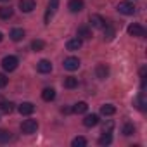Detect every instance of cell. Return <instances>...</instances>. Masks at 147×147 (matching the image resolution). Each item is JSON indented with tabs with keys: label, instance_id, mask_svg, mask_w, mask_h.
Returning a JSON list of instances; mask_svg holds the SVG:
<instances>
[{
	"label": "cell",
	"instance_id": "obj_1",
	"mask_svg": "<svg viewBox=\"0 0 147 147\" xmlns=\"http://www.w3.org/2000/svg\"><path fill=\"white\" fill-rule=\"evenodd\" d=\"M18 64H19V61H18L16 55H5V57L2 59V67H4V71L12 73V71L18 67Z\"/></svg>",
	"mask_w": 147,
	"mask_h": 147
},
{
	"label": "cell",
	"instance_id": "obj_23",
	"mask_svg": "<svg viewBox=\"0 0 147 147\" xmlns=\"http://www.w3.org/2000/svg\"><path fill=\"white\" fill-rule=\"evenodd\" d=\"M102 30H104V38H106V40H113V38H114L116 31H114V28H113L111 24H106Z\"/></svg>",
	"mask_w": 147,
	"mask_h": 147
},
{
	"label": "cell",
	"instance_id": "obj_31",
	"mask_svg": "<svg viewBox=\"0 0 147 147\" xmlns=\"http://www.w3.org/2000/svg\"><path fill=\"white\" fill-rule=\"evenodd\" d=\"M5 85H7V78H5V75L0 73V88H4Z\"/></svg>",
	"mask_w": 147,
	"mask_h": 147
},
{
	"label": "cell",
	"instance_id": "obj_12",
	"mask_svg": "<svg viewBox=\"0 0 147 147\" xmlns=\"http://www.w3.org/2000/svg\"><path fill=\"white\" fill-rule=\"evenodd\" d=\"M82 45H83V42H82V38H71V40H67V43H66V49L67 50H78V49H82Z\"/></svg>",
	"mask_w": 147,
	"mask_h": 147
},
{
	"label": "cell",
	"instance_id": "obj_8",
	"mask_svg": "<svg viewBox=\"0 0 147 147\" xmlns=\"http://www.w3.org/2000/svg\"><path fill=\"white\" fill-rule=\"evenodd\" d=\"M95 76L99 80H106L109 76V66L107 64H97V67H95Z\"/></svg>",
	"mask_w": 147,
	"mask_h": 147
},
{
	"label": "cell",
	"instance_id": "obj_17",
	"mask_svg": "<svg viewBox=\"0 0 147 147\" xmlns=\"http://www.w3.org/2000/svg\"><path fill=\"white\" fill-rule=\"evenodd\" d=\"M23 38H24V30H23V28H14V30L11 31V40L21 42Z\"/></svg>",
	"mask_w": 147,
	"mask_h": 147
},
{
	"label": "cell",
	"instance_id": "obj_18",
	"mask_svg": "<svg viewBox=\"0 0 147 147\" xmlns=\"http://www.w3.org/2000/svg\"><path fill=\"white\" fill-rule=\"evenodd\" d=\"M71 111H73V113H76V114H83V113L88 111V104H87V102H76L75 106H73Z\"/></svg>",
	"mask_w": 147,
	"mask_h": 147
},
{
	"label": "cell",
	"instance_id": "obj_27",
	"mask_svg": "<svg viewBox=\"0 0 147 147\" xmlns=\"http://www.w3.org/2000/svg\"><path fill=\"white\" fill-rule=\"evenodd\" d=\"M12 138V133L9 130H0V144H7Z\"/></svg>",
	"mask_w": 147,
	"mask_h": 147
},
{
	"label": "cell",
	"instance_id": "obj_24",
	"mask_svg": "<svg viewBox=\"0 0 147 147\" xmlns=\"http://www.w3.org/2000/svg\"><path fill=\"white\" fill-rule=\"evenodd\" d=\"M113 142V137H111V133H107V131H102V135L99 137V145H109Z\"/></svg>",
	"mask_w": 147,
	"mask_h": 147
},
{
	"label": "cell",
	"instance_id": "obj_11",
	"mask_svg": "<svg viewBox=\"0 0 147 147\" xmlns=\"http://www.w3.org/2000/svg\"><path fill=\"white\" fill-rule=\"evenodd\" d=\"M83 0H69V4H67V7H69V11L71 12H80V11H83Z\"/></svg>",
	"mask_w": 147,
	"mask_h": 147
},
{
	"label": "cell",
	"instance_id": "obj_10",
	"mask_svg": "<svg viewBox=\"0 0 147 147\" xmlns=\"http://www.w3.org/2000/svg\"><path fill=\"white\" fill-rule=\"evenodd\" d=\"M35 7H36V2H35V0H19V9H21L23 12H31Z\"/></svg>",
	"mask_w": 147,
	"mask_h": 147
},
{
	"label": "cell",
	"instance_id": "obj_30",
	"mask_svg": "<svg viewBox=\"0 0 147 147\" xmlns=\"http://www.w3.org/2000/svg\"><path fill=\"white\" fill-rule=\"evenodd\" d=\"M114 128V123L111 121V119H107L106 123H104V126H102V131H107V133H111V130Z\"/></svg>",
	"mask_w": 147,
	"mask_h": 147
},
{
	"label": "cell",
	"instance_id": "obj_29",
	"mask_svg": "<svg viewBox=\"0 0 147 147\" xmlns=\"http://www.w3.org/2000/svg\"><path fill=\"white\" fill-rule=\"evenodd\" d=\"M0 111L5 113V114H11L14 111V104L12 102H2V104H0Z\"/></svg>",
	"mask_w": 147,
	"mask_h": 147
},
{
	"label": "cell",
	"instance_id": "obj_4",
	"mask_svg": "<svg viewBox=\"0 0 147 147\" xmlns=\"http://www.w3.org/2000/svg\"><path fill=\"white\" fill-rule=\"evenodd\" d=\"M126 31H128V35H130V36H137V38H144V36H145V28H144V26H140V24H137V23L130 24Z\"/></svg>",
	"mask_w": 147,
	"mask_h": 147
},
{
	"label": "cell",
	"instance_id": "obj_7",
	"mask_svg": "<svg viewBox=\"0 0 147 147\" xmlns=\"http://www.w3.org/2000/svg\"><path fill=\"white\" fill-rule=\"evenodd\" d=\"M90 26L92 28H97V30H102L106 26V19L99 14H92L90 16Z\"/></svg>",
	"mask_w": 147,
	"mask_h": 147
},
{
	"label": "cell",
	"instance_id": "obj_16",
	"mask_svg": "<svg viewBox=\"0 0 147 147\" xmlns=\"http://www.w3.org/2000/svg\"><path fill=\"white\" fill-rule=\"evenodd\" d=\"M12 16H14V11H12V7H7V5L0 7V19L7 21V19H11Z\"/></svg>",
	"mask_w": 147,
	"mask_h": 147
},
{
	"label": "cell",
	"instance_id": "obj_25",
	"mask_svg": "<svg viewBox=\"0 0 147 147\" xmlns=\"http://www.w3.org/2000/svg\"><path fill=\"white\" fill-rule=\"evenodd\" d=\"M137 104H138V109H140V111H145V109H147V99H145V94H144V92L138 94Z\"/></svg>",
	"mask_w": 147,
	"mask_h": 147
},
{
	"label": "cell",
	"instance_id": "obj_22",
	"mask_svg": "<svg viewBox=\"0 0 147 147\" xmlns=\"http://www.w3.org/2000/svg\"><path fill=\"white\" fill-rule=\"evenodd\" d=\"M121 133H123L125 137L133 135V133H135V125H133V123H125L123 128H121Z\"/></svg>",
	"mask_w": 147,
	"mask_h": 147
},
{
	"label": "cell",
	"instance_id": "obj_33",
	"mask_svg": "<svg viewBox=\"0 0 147 147\" xmlns=\"http://www.w3.org/2000/svg\"><path fill=\"white\" fill-rule=\"evenodd\" d=\"M0 2H7V0H0Z\"/></svg>",
	"mask_w": 147,
	"mask_h": 147
},
{
	"label": "cell",
	"instance_id": "obj_5",
	"mask_svg": "<svg viewBox=\"0 0 147 147\" xmlns=\"http://www.w3.org/2000/svg\"><path fill=\"white\" fill-rule=\"evenodd\" d=\"M118 11L125 16H133L135 14V5L131 2H119L118 4Z\"/></svg>",
	"mask_w": 147,
	"mask_h": 147
},
{
	"label": "cell",
	"instance_id": "obj_26",
	"mask_svg": "<svg viewBox=\"0 0 147 147\" xmlns=\"http://www.w3.org/2000/svg\"><path fill=\"white\" fill-rule=\"evenodd\" d=\"M31 49H33L35 52H42V50L45 49V42L36 38V40H33V42H31Z\"/></svg>",
	"mask_w": 147,
	"mask_h": 147
},
{
	"label": "cell",
	"instance_id": "obj_21",
	"mask_svg": "<svg viewBox=\"0 0 147 147\" xmlns=\"http://www.w3.org/2000/svg\"><path fill=\"white\" fill-rule=\"evenodd\" d=\"M114 113H116V107L113 104H104L100 107V114H104V116H113Z\"/></svg>",
	"mask_w": 147,
	"mask_h": 147
},
{
	"label": "cell",
	"instance_id": "obj_32",
	"mask_svg": "<svg viewBox=\"0 0 147 147\" xmlns=\"http://www.w3.org/2000/svg\"><path fill=\"white\" fill-rule=\"evenodd\" d=\"M2 40H4V33H2V31H0V42H2Z\"/></svg>",
	"mask_w": 147,
	"mask_h": 147
},
{
	"label": "cell",
	"instance_id": "obj_14",
	"mask_svg": "<svg viewBox=\"0 0 147 147\" xmlns=\"http://www.w3.org/2000/svg\"><path fill=\"white\" fill-rule=\"evenodd\" d=\"M42 99H43L45 102L54 100V99H55V90H54V88H50V87L43 88V90H42Z\"/></svg>",
	"mask_w": 147,
	"mask_h": 147
},
{
	"label": "cell",
	"instance_id": "obj_2",
	"mask_svg": "<svg viewBox=\"0 0 147 147\" xmlns=\"http://www.w3.org/2000/svg\"><path fill=\"white\" fill-rule=\"evenodd\" d=\"M38 130V121L36 119H24L21 123V131L26 133V135H31Z\"/></svg>",
	"mask_w": 147,
	"mask_h": 147
},
{
	"label": "cell",
	"instance_id": "obj_15",
	"mask_svg": "<svg viewBox=\"0 0 147 147\" xmlns=\"http://www.w3.org/2000/svg\"><path fill=\"white\" fill-rule=\"evenodd\" d=\"M83 125H85L87 128H92V126L99 125V116H97V114H88V116H85Z\"/></svg>",
	"mask_w": 147,
	"mask_h": 147
},
{
	"label": "cell",
	"instance_id": "obj_19",
	"mask_svg": "<svg viewBox=\"0 0 147 147\" xmlns=\"http://www.w3.org/2000/svg\"><path fill=\"white\" fill-rule=\"evenodd\" d=\"M62 83H64V88H76L78 87V78H75V76H66Z\"/></svg>",
	"mask_w": 147,
	"mask_h": 147
},
{
	"label": "cell",
	"instance_id": "obj_3",
	"mask_svg": "<svg viewBox=\"0 0 147 147\" xmlns=\"http://www.w3.org/2000/svg\"><path fill=\"white\" fill-rule=\"evenodd\" d=\"M57 7H59V0H49V5H47L45 16H43V19H45V23H47V24H49V23H50V19L54 18V14H55Z\"/></svg>",
	"mask_w": 147,
	"mask_h": 147
},
{
	"label": "cell",
	"instance_id": "obj_13",
	"mask_svg": "<svg viewBox=\"0 0 147 147\" xmlns=\"http://www.w3.org/2000/svg\"><path fill=\"white\" fill-rule=\"evenodd\" d=\"M18 111H19L23 116H28V114H31V113L35 111V104H31V102H23V104L18 107Z\"/></svg>",
	"mask_w": 147,
	"mask_h": 147
},
{
	"label": "cell",
	"instance_id": "obj_6",
	"mask_svg": "<svg viewBox=\"0 0 147 147\" xmlns=\"http://www.w3.org/2000/svg\"><path fill=\"white\" fill-rule=\"evenodd\" d=\"M62 66L67 71H76L80 67V59L78 57H67V59H64V64Z\"/></svg>",
	"mask_w": 147,
	"mask_h": 147
},
{
	"label": "cell",
	"instance_id": "obj_28",
	"mask_svg": "<svg viewBox=\"0 0 147 147\" xmlns=\"http://www.w3.org/2000/svg\"><path fill=\"white\" fill-rule=\"evenodd\" d=\"M71 145L73 147H85L87 145V138L85 137H75L73 142H71Z\"/></svg>",
	"mask_w": 147,
	"mask_h": 147
},
{
	"label": "cell",
	"instance_id": "obj_20",
	"mask_svg": "<svg viewBox=\"0 0 147 147\" xmlns=\"http://www.w3.org/2000/svg\"><path fill=\"white\" fill-rule=\"evenodd\" d=\"M78 38H92V31H90V28L87 24L78 28Z\"/></svg>",
	"mask_w": 147,
	"mask_h": 147
},
{
	"label": "cell",
	"instance_id": "obj_9",
	"mask_svg": "<svg viewBox=\"0 0 147 147\" xmlns=\"http://www.w3.org/2000/svg\"><path fill=\"white\" fill-rule=\"evenodd\" d=\"M36 69H38V73H42V75H47V73L52 71V62L47 61V59H42V61L36 64Z\"/></svg>",
	"mask_w": 147,
	"mask_h": 147
}]
</instances>
